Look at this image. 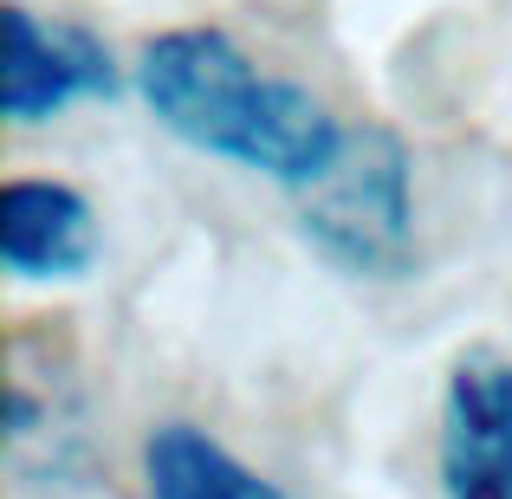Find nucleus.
<instances>
[{
	"label": "nucleus",
	"instance_id": "nucleus-4",
	"mask_svg": "<svg viewBox=\"0 0 512 499\" xmlns=\"http://www.w3.org/2000/svg\"><path fill=\"white\" fill-rule=\"evenodd\" d=\"M441 499H512V357L467 350L441 389Z\"/></svg>",
	"mask_w": 512,
	"mask_h": 499
},
{
	"label": "nucleus",
	"instance_id": "nucleus-5",
	"mask_svg": "<svg viewBox=\"0 0 512 499\" xmlns=\"http://www.w3.org/2000/svg\"><path fill=\"white\" fill-rule=\"evenodd\" d=\"M0 266L20 286H65L98 266V214L72 182L13 175L0 188Z\"/></svg>",
	"mask_w": 512,
	"mask_h": 499
},
{
	"label": "nucleus",
	"instance_id": "nucleus-2",
	"mask_svg": "<svg viewBox=\"0 0 512 499\" xmlns=\"http://www.w3.org/2000/svg\"><path fill=\"white\" fill-rule=\"evenodd\" d=\"M292 201L305 247L344 279H402L415 266V169L396 130L350 124L331 169Z\"/></svg>",
	"mask_w": 512,
	"mask_h": 499
},
{
	"label": "nucleus",
	"instance_id": "nucleus-6",
	"mask_svg": "<svg viewBox=\"0 0 512 499\" xmlns=\"http://www.w3.org/2000/svg\"><path fill=\"white\" fill-rule=\"evenodd\" d=\"M143 493L150 499H286L279 480L247 467L195 422H156L143 435Z\"/></svg>",
	"mask_w": 512,
	"mask_h": 499
},
{
	"label": "nucleus",
	"instance_id": "nucleus-3",
	"mask_svg": "<svg viewBox=\"0 0 512 499\" xmlns=\"http://www.w3.org/2000/svg\"><path fill=\"white\" fill-rule=\"evenodd\" d=\"M117 91H124V72L91 26L46 20L20 0L0 13V117L7 124H52L72 104H98Z\"/></svg>",
	"mask_w": 512,
	"mask_h": 499
},
{
	"label": "nucleus",
	"instance_id": "nucleus-1",
	"mask_svg": "<svg viewBox=\"0 0 512 499\" xmlns=\"http://www.w3.org/2000/svg\"><path fill=\"white\" fill-rule=\"evenodd\" d=\"M137 98L175 143L214 163L253 169L299 195L331 169L344 130L318 91L273 78L221 33V26H169L137 52Z\"/></svg>",
	"mask_w": 512,
	"mask_h": 499
}]
</instances>
